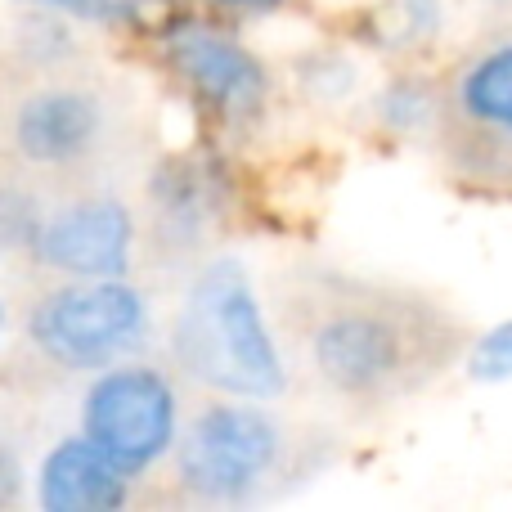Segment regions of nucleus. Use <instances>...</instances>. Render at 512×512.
Instances as JSON below:
<instances>
[{
	"label": "nucleus",
	"mask_w": 512,
	"mask_h": 512,
	"mask_svg": "<svg viewBox=\"0 0 512 512\" xmlns=\"http://www.w3.org/2000/svg\"><path fill=\"white\" fill-rule=\"evenodd\" d=\"M27 495V468L18 459V450L0 436V512L5 508H18Z\"/></svg>",
	"instance_id": "a211bd4d"
},
{
	"label": "nucleus",
	"mask_w": 512,
	"mask_h": 512,
	"mask_svg": "<svg viewBox=\"0 0 512 512\" xmlns=\"http://www.w3.org/2000/svg\"><path fill=\"white\" fill-rule=\"evenodd\" d=\"M41 203L18 185H0V248L5 252H36V234H41Z\"/></svg>",
	"instance_id": "2eb2a0df"
},
{
	"label": "nucleus",
	"mask_w": 512,
	"mask_h": 512,
	"mask_svg": "<svg viewBox=\"0 0 512 512\" xmlns=\"http://www.w3.org/2000/svg\"><path fill=\"white\" fill-rule=\"evenodd\" d=\"M135 212L113 194L54 207L36 234V261L63 279H122L135 261Z\"/></svg>",
	"instance_id": "6e6552de"
},
{
	"label": "nucleus",
	"mask_w": 512,
	"mask_h": 512,
	"mask_svg": "<svg viewBox=\"0 0 512 512\" xmlns=\"http://www.w3.org/2000/svg\"><path fill=\"white\" fill-rule=\"evenodd\" d=\"M131 499V477L86 436H63L36 468V504L45 512H117Z\"/></svg>",
	"instance_id": "9b49d317"
},
{
	"label": "nucleus",
	"mask_w": 512,
	"mask_h": 512,
	"mask_svg": "<svg viewBox=\"0 0 512 512\" xmlns=\"http://www.w3.org/2000/svg\"><path fill=\"white\" fill-rule=\"evenodd\" d=\"M283 319L310 378L333 400L360 409L418 396L468 346L441 301L324 265L297 274Z\"/></svg>",
	"instance_id": "f257e3e1"
},
{
	"label": "nucleus",
	"mask_w": 512,
	"mask_h": 512,
	"mask_svg": "<svg viewBox=\"0 0 512 512\" xmlns=\"http://www.w3.org/2000/svg\"><path fill=\"white\" fill-rule=\"evenodd\" d=\"M27 342L63 373H99L140 355L153 333V310L135 283L122 279H68L45 292L27 315Z\"/></svg>",
	"instance_id": "20e7f679"
},
{
	"label": "nucleus",
	"mask_w": 512,
	"mask_h": 512,
	"mask_svg": "<svg viewBox=\"0 0 512 512\" xmlns=\"http://www.w3.org/2000/svg\"><path fill=\"white\" fill-rule=\"evenodd\" d=\"M292 436L265 400L221 396L176 436V481L203 504H248L288 468Z\"/></svg>",
	"instance_id": "7ed1b4c3"
},
{
	"label": "nucleus",
	"mask_w": 512,
	"mask_h": 512,
	"mask_svg": "<svg viewBox=\"0 0 512 512\" xmlns=\"http://www.w3.org/2000/svg\"><path fill=\"white\" fill-rule=\"evenodd\" d=\"M441 149L477 185L512 189V32L481 41L441 86Z\"/></svg>",
	"instance_id": "39448f33"
},
{
	"label": "nucleus",
	"mask_w": 512,
	"mask_h": 512,
	"mask_svg": "<svg viewBox=\"0 0 512 512\" xmlns=\"http://www.w3.org/2000/svg\"><path fill=\"white\" fill-rule=\"evenodd\" d=\"M23 5L95 27H131V32L167 18V0H23Z\"/></svg>",
	"instance_id": "ddd939ff"
},
{
	"label": "nucleus",
	"mask_w": 512,
	"mask_h": 512,
	"mask_svg": "<svg viewBox=\"0 0 512 512\" xmlns=\"http://www.w3.org/2000/svg\"><path fill=\"white\" fill-rule=\"evenodd\" d=\"M5 333H9V310H5V301H0V346H5Z\"/></svg>",
	"instance_id": "aec40b11"
},
{
	"label": "nucleus",
	"mask_w": 512,
	"mask_h": 512,
	"mask_svg": "<svg viewBox=\"0 0 512 512\" xmlns=\"http://www.w3.org/2000/svg\"><path fill=\"white\" fill-rule=\"evenodd\" d=\"M378 126L391 135H423L441 117V81L423 77V72H400L373 99Z\"/></svg>",
	"instance_id": "f8f14e48"
},
{
	"label": "nucleus",
	"mask_w": 512,
	"mask_h": 512,
	"mask_svg": "<svg viewBox=\"0 0 512 512\" xmlns=\"http://www.w3.org/2000/svg\"><path fill=\"white\" fill-rule=\"evenodd\" d=\"M81 436L108 454L126 477L153 472L180 436V391L158 364L117 360L90 373L81 396Z\"/></svg>",
	"instance_id": "423d86ee"
},
{
	"label": "nucleus",
	"mask_w": 512,
	"mask_h": 512,
	"mask_svg": "<svg viewBox=\"0 0 512 512\" xmlns=\"http://www.w3.org/2000/svg\"><path fill=\"white\" fill-rule=\"evenodd\" d=\"M203 5L225 9V14H274V9H283L288 0H203Z\"/></svg>",
	"instance_id": "6ab92c4d"
},
{
	"label": "nucleus",
	"mask_w": 512,
	"mask_h": 512,
	"mask_svg": "<svg viewBox=\"0 0 512 512\" xmlns=\"http://www.w3.org/2000/svg\"><path fill=\"white\" fill-rule=\"evenodd\" d=\"M445 27V5L441 0H396L382 9V41L391 50H423L441 36Z\"/></svg>",
	"instance_id": "4468645a"
},
{
	"label": "nucleus",
	"mask_w": 512,
	"mask_h": 512,
	"mask_svg": "<svg viewBox=\"0 0 512 512\" xmlns=\"http://www.w3.org/2000/svg\"><path fill=\"white\" fill-rule=\"evenodd\" d=\"M234 198V176L221 153H171L149 176L153 230L167 248H198L225 221Z\"/></svg>",
	"instance_id": "1a4fd4ad"
},
{
	"label": "nucleus",
	"mask_w": 512,
	"mask_h": 512,
	"mask_svg": "<svg viewBox=\"0 0 512 512\" xmlns=\"http://www.w3.org/2000/svg\"><path fill=\"white\" fill-rule=\"evenodd\" d=\"M297 77H301V86L319 99H342V95H351V86H355V68L337 50H315V54H306V59H297Z\"/></svg>",
	"instance_id": "f3484780"
},
{
	"label": "nucleus",
	"mask_w": 512,
	"mask_h": 512,
	"mask_svg": "<svg viewBox=\"0 0 512 512\" xmlns=\"http://www.w3.org/2000/svg\"><path fill=\"white\" fill-rule=\"evenodd\" d=\"M104 135V104L77 86H45L14 113V144L36 167H68Z\"/></svg>",
	"instance_id": "9d476101"
},
{
	"label": "nucleus",
	"mask_w": 512,
	"mask_h": 512,
	"mask_svg": "<svg viewBox=\"0 0 512 512\" xmlns=\"http://www.w3.org/2000/svg\"><path fill=\"white\" fill-rule=\"evenodd\" d=\"M468 378L472 382H508L512 378V319L495 324L468 346Z\"/></svg>",
	"instance_id": "dca6fc26"
},
{
	"label": "nucleus",
	"mask_w": 512,
	"mask_h": 512,
	"mask_svg": "<svg viewBox=\"0 0 512 512\" xmlns=\"http://www.w3.org/2000/svg\"><path fill=\"white\" fill-rule=\"evenodd\" d=\"M171 360L216 396L279 400L288 355L239 256H216L194 274L171 324Z\"/></svg>",
	"instance_id": "f03ea898"
},
{
	"label": "nucleus",
	"mask_w": 512,
	"mask_h": 512,
	"mask_svg": "<svg viewBox=\"0 0 512 512\" xmlns=\"http://www.w3.org/2000/svg\"><path fill=\"white\" fill-rule=\"evenodd\" d=\"M162 59L198 108L225 131H252L270 108V68L221 27L189 14L162 18Z\"/></svg>",
	"instance_id": "0eeeda50"
}]
</instances>
